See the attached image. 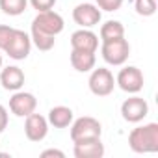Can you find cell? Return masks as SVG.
<instances>
[{
    "label": "cell",
    "instance_id": "e0dca14e",
    "mask_svg": "<svg viewBox=\"0 0 158 158\" xmlns=\"http://www.w3.org/2000/svg\"><path fill=\"white\" fill-rule=\"evenodd\" d=\"M117 37H125V26L119 21H106L101 26V39L110 41V39H117Z\"/></svg>",
    "mask_w": 158,
    "mask_h": 158
},
{
    "label": "cell",
    "instance_id": "d4e9b609",
    "mask_svg": "<svg viewBox=\"0 0 158 158\" xmlns=\"http://www.w3.org/2000/svg\"><path fill=\"white\" fill-rule=\"evenodd\" d=\"M0 69H2V54H0Z\"/></svg>",
    "mask_w": 158,
    "mask_h": 158
},
{
    "label": "cell",
    "instance_id": "ba28073f",
    "mask_svg": "<svg viewBox=\"0 0 158 158\" xmlns=\"http://www.w3.org/2000/svg\"><path fill=\"white\" fill-rule=\"evenodd\" d=\"M30 50H32V39H30V35L26 32L15 28V32H13L8 47L4 48V52L11 60H17L19 61V60H26L30 56Z\"/></svg>",
    "mask_w": 158,
    "mask_h": 158
},
{
    "label": "cell",
    "instance_id": "6da1fadb",
    "mask_svg": "<svg viewBox=\"0 0 158 158\" xmlns=\"http://www.w3.org/2000/svg\"><path fill=\"white\" fill-rule=\"evenodd\" d=\"M63 17L60 13H56L54 10H47V11H37L35 19L32 21V32H30V39L32 43L47 52L54 47L56 43V35L63 32Z\"/></svg>",
    "mask_w": 158,
    "mask_h": 158
},
{
    "label": "cell",
    "instance_id": "9c48e42d",
    "mask_svg": "<svg viewBox=\"0 0 158 158\" xmlns=\"http://www.w3.org/2000/svg\"><path fill=\"white\" fill-rule=\"evenodd\" d=\"M102 13L95 4H78L73 10V21L80 26V28H93L101 23Z\"/></svg>",
    "mask_w": 158,
    "mask_h": 158
},
{
    "label": "cell",
    "instance_id": "277c9868",
    "mask_svg": "<svg viewBox=\"0 0 158 158\" xmlns=\"http://www.w3.org/2000/svg\"><path fill=\"white\" fill-rule=\"evenodd\" d=\"M101 54H102L106 63H110V65H123L128 60V56H130V45H128V41L125 37L102 41Z\"/></svg>",
    "mask_w": 158,
    "mask_h": 158
},
{
    "label": "cell",
    "instance_id": "44dd1931",
    "mask_svg": "<svg viewBox=\"0 0 158 158\" xmlns=\"http://www.w3.org/2000/svg\"><path fill=\"white\" fill-rule=\"evenodd\" d=\"M13 32H15V28H11V26H8V24H0V50H4V48L8 47V43H10Z\"/></svg>",
    "mask_w": 158,
    "mask_h": 158
},
{
    "label": "cell",
    "instance_id": "5bb4252c",
    "mask_svg": "<svg viewBox=\"0 0 158 158\" xmlns=\"http://www.w3.org/2000/svg\"><path fill=\"white\" fill-rule=\"evenodd\" d=\"M73 152L76 158H102L104 156V143L101 141V138L76 141Z\"/></svg>",
    "mask_w": 158,
    "mask_h": 158
},
{
    "label": "cell",
    "instance_id": "7a4b0ae2",
    "mask_svg": "<svg viewBox=\"0 0 158 158\" xmlns=\"http://www.w3.org/2000/svg\"><path fill=\"white\" fill-rule=\"evenodd\" d=\"M128 145L138 154L158 152V123H147L136 127L128 134Z\"/></svg>",
    "mask_w": 158,
    "mask_h": 158
},
{
    "label": "cell",
    "instance_id": "cb8c5ba5",
    "mask_svg": "<svg viewBox=\"0 0 158 158\" xmlns=\"http://www.w3.org/2000/svg\"><path fill=\"white\" fill-rule=\"evenodd\" d=\"M48 156L63 158V156H65V152H63V151H60V149H47V151H43V152H41V158H48Z\"/></svg>",
    "mask_w": 158,
    "mask_h": 158
},
{
    "label": "cell",
    "instance_id": "52a82bcc",
    "mask_svg": "<svg viewBox=\"0 0 158 158\" xmlns=\"http://www.w3.org/2000/svg\"><path fill=\"white\" fill-rule=\"evenodd\" d=\"M121 115L127 123H139L149 115V104L143 97L134 93V97H128L121 104Z\"/></svg>",
    "mask_w": 158,
    "mask_h": 158
},
{
    "label": "cell",
    "instance_id": "4fadbf2b",
    "mask_svg": "<svg viewBox=\"0 0 158 158\" xmlns=\"http://www.w3.org/2000/svg\"><path fill=\"white\" fill-rule=\"evenodd\" d=\"M0 84L6 91H19L24 86V73L17 65H8L0 69Z\"/></svg>",
    "mask_w": 158,
    "mask_h": 158
},
{
    "label": "cell",
    "instance_id": "603a6c76",
    "mask_svg": "<svg viewBox=\"0 0 158 158\" xmlns=\"http://www.w3.org/2000/svg\"><path fill=\"white\" fill-rule=\"evenodd\" d=\"M8 121H10V117H8V110H6L2 104H0V134H2V132L6 130Z\"/></svg>",
    "mask_w": 158,
    "mask_h": 158
},
{
    "label": "cell",
    "instance_id": "5b68a950",
    "mask_svg": "<svg viewBox=\"0 0 158 158\" xmlns=\"http://www.w3.org/2000/svg\"><path fill=\"white\" fill-rule=\"evenodd\" d=\"M89 89L93 95L97 97H108L114 93V88H115V78L112 74L110 69L106 67H99V69H91V74H89Z\"/></svg>",
    "mask_w": 158,
    "mask_h": 158
},
{
    "label": "cell",
    "instance_id": "9a60e30c",
    "mask_svg": "<svg viewBox=\"0 0 158 158\" xmlns=\"http://www.w3.org/2000/svg\"><path fill=\"white\" fill-rule=\"evenodd\" d=\"M71 65L74 71L78 73H89L93 67H95V52H82V50H71Z\"/></svg>",
    "mask_w": 158,
    "mask_h": 158
},
{
    "label": "cell",
    "instance_id": "2e32d148",
    "mask_svg": "<svg viewBox=\"0 0 158 158\" xmlns=\"http://www.w3.org/2000/svg\"><path fill=\"white\" fill-rule=\"evenodd\" d=\"M73 110L69 106H54L48 112V125H52L54 128H67L73 123Z\"/></svg>",
    "mask_w": 158,
    "mask_h": 158
},
{
    "label": "cell",
    "instance_id": "8fae6325",
    "mask_svg": "<svg viewBox=\"0 0 158 158\" xmlns=\"http://www.w3.org/2000/svg\"><path fill=\"white\" fill-rule=\"evenodd\" d=\"M24 134L30 141H43L48 134V121L41 114L32 112L24 121Z\"/></svg>",
    "mask_w": 158,
    "mask_h": 158
},
{
    "label": "cell",
    "instance_id": "30bf717a",
    "mask_svg": "<svg viewBox=\"0 0 158 158\" xmlns=\"http://www.w3.org/2000/svg\"><path fill=\"white\" fill-rule=\"evenodd\" d=\"M37 108V99L28 91H13L10 99V110L17 117H26Z\"/></svg>",
    "mask_w": 158,
    "mask_h": 158
},
{
    "label": "cell",
    "instance_id": "7402d4cb",
    "mask_svg": "<svg viewBox=\"0 0 158 158\" xmlns=\"http://www.w3.org/2000/svg\"><path fill=\"white\" fill-rule=\"evenodd\" d=\"M28 2L37 11H47V10H52L56 6V0H28Z\"/></svg>",
    "mask_w": 158,
    "mask_h": 158
},
{
    "label": "cell",
    "instance_id": "3957f363",
    "mask_svg": "<svg viewBox=\"0 0 158 158\" xmlns=\"http://www.w3.org/2000/svg\"><path fill=\"white\" fill-rule=\"evenodd\" d=\"M69 127H71L73 143L86 141V139H95V138H101V134H102V125L95 117H89V115L73 119V123Z\"/></svg>",
    "mask_w": 158,
    "mask_h": 158
},
{
    "label": "cell",
    "instance_id": "d6986e66",
    "mask_svg": "<svg viewBox=\"0 0 158 158\" xmlns=\"http://www.w3.org/2000/svg\"><path fill=\"white\" fill-rule=\"evenodd\" d=\"M134 4V10L141 17H151L156 13V0H130Z\"/></svg>",
    "mask_w": 158,
    "mask_h": 158
},
{
    "label": "cell",
    "instance_id": "8992f818",
    "mask_svg": "<svg viewBox=\"0 0 158 158\" xmlns=\"http://www.w3.org/2000/svg\"><path fill=\"white\" fill-rule=\"evenodd\" d=\"M143 82H145V78H143V73L134 67V65H128V67H123L115 78V86H119L125 93H139L143 89Z\"/></svg>",
    "mask_w": 158,
    "mask_h": 158
},
{
    "label": "cell",
    "instance_id": "7c38bea8",
    "mask_svg": "<svg viewBox=\"0 0 158 158\" xmlns=\"http://www.w3.org/2000/svg\"><path fill=\"white\" fill-rule=\"evenodd\" d=\"M71 47H73V50L97 52V48H99V35L93 34L89 28H80V30L73 32V35H71Z\"/></svg>",
    "mask_w": 158,
    "mask_h": 158
},
{
    "label": "cell",
    "instance_id": "ffe728a7",
    "mask_svg": "<svg viewBox=\"0 0 158 158\" xmlns=\"http://www.w3.org/2000/svg\"><path fill=\"white\" fill-rule=\"evenodd\" d=\"M95 6H97L99 10H102V11L112 13V11H117V10L123 6V0H97Z\"/></svg>",
    "mask_w": 158,
    "mask_h": 158
},
{
    "label": "cell",
    "instance_id": "ac0fdd59",
    "mask_svg": "<svg viewBox=\"0 0 158 158\" xmlns=\"http://www.w3.org/2000/svg\"><path fill=\"white\" fill-rule=\"evenodd\" d=\"M26 6H28V0H0V10L10 17H17L24 13Z\"/></svg>",
    "mask_w": 158,
    "mask_h": 158
}]
</instances>
